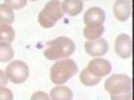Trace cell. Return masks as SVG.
<instances>
[{
  "label": "cell",
  "instance_id": "obj_20",
  "mask_svg": "<svg viewBox=\"0 0 134 100\" xmlns=\"http://www.w3.org/2000/svg\"><path fill=\"white\" fill-rule=\"evenodd\" d=\"M0 100H14V93L12 91L4 87H0Z\"/></svg>",
  "mask_w": 134,
  "mask_h": 100
},
{
  "label": "cell",
  "instance_id": "obj_10",
  "mask_svg": "<svg viewBox=\"0 0 134 100\" xmlns=\"http://www.w3.org/2000/svg\"><path fill=\"white\" fill-rule=\"evenodd\" d=\"M113 14L117 20L126 21L131 15V3L129 0H115L113 7Z\"/></svg>",
  "mask_w": 134,
  "mask_h": 100
},
{
  "label": "cell",
  "instance_id": "obj_5",
  "mask_svg": "<svg viewBox=\"0 0 134 100\" xmlns=\"http://www.w3.org/2000/svg\"><path fill=\"white\" fill-rule=\"evenodd\" d=\"M133 82L131 77L124 73H115L111 75L109 79L105 82V90L111 95V93H119V92H126L131 91Z\"/></svg>",
  "mask_w": 134,
  "mask_h": 100
},
{
  "label": "cell",
  "instance_id": "obj_16",
  "mask_svg": "<svg viewBox=\"0 0 134 100\" xmlns=\"http://www.w3.org/2000/svg\"><path fill=\"white\" fill-rule=\"evenodd\" d=\"M15 39V31L8 24H0V43H12Z\"/></svg>",
  "mask_w": 134,
  "mask_h": 100
},
{
  "label": "cell",
  "instance_id": "obj_8",
  "mask_svg": "<svg viewBox=\"0 0 134 100\" xmlns=\"http://www.w3.org/2000/svg\"><path fill=\"white\" fill-rule=\"evenodd\" d=\"M86 53L94 58H100L109 51V43L105 39H97V40H87L85 43Z\"/></svg>",
  "mask_w": 134,
  "mask_h": 100
},
{
  "label": "cell",
  "instance_id": "obj_14",
  "mask_svg": "<svg viewBox=\"0 0 134 100\" xmlns=\"http://www.w3.org/2000/svg\"><path fill=\"white\" fill-rule=\"evenodd\" d=\"M15 20L14 9L8 7L7 4H0V24H8L11 26Z\"/></svg>",
  "mask_w": 134,
  "mask_h": 100
},
{
  "label": "cell",
  "instance_id": "obj_3",
  "mask_svg": "<svg viewBox=\"0 0 134 100\" xmlns=\"http://www.w3.org/2000/svg\"><path fill=\"white\" fill-rule=\"evenodd\" d=\"M63 15L64 14L62 11V2H59V0H50L39 12L38 21L42 27L51 28L63 17Z\"/></svg>",
  "mask_w": 134,
  "mask_h": 100
},
{
  "label": "cell",
  "instance_id": "obj_12",
  "mask_svg": "<svg viewBox=\"0 0 134 100\" xmlns=\"http://www.w3.org/2000/svg\"><path fill=\"white\" fill-rule=\"evenodd\" d=\"M50 97L51 100H72L74 93L69 87L62 84V85H57L52 88L50 92Z\"/></svg>",
  "mask_w": 134,
  "mask_h": 100
},
{
  "label": "cell",
  "instance_id": "obj_4",
  "mask_svg": "<svg viewBox=\"0 0 134 100\" xmlns=\"http://www.w3.org/2000/svg\"><path fill=\"white\" fill-rule=\"evenodd\" d=\"M28 75H30L28 65L24 61H21V60H15V61L8 63L7 68H5L7 79L11 83H14V84L24 83L28 79Z\"/></svg>",
  "mask_w": 134,
  "mask_h": 100
},
{
  "label": "cell",
  "instance_id": "obj_15",
  "mask_svg": "<svg viewBox=\"0 0 134 100\" xmlns=\"http://www.w3.org/2000/svg\"><path fill=\"white\" fill-rule=\"evenodd\" d=\"M79 80L83 85L86 87H93V85H97L98 83H100V77H97L94 76L87 68H85L81 73H79Z\"/></svg>",
  "mask_w": 134,
  "mask_h": 100
},
{
  "label": "cell",
  "instance_id": "obj_1",
  "mask_svg": "<svg viewBox=\"0 0 134 100\" xmlns=\"http://www.w3.org/2000/svg\"><path fill=\"white\" fill-rule=\"evenodd\" d=\"M74 52H75V43L67 36H60L46 44L43 55L46 59L57 61L62 59H69Z\"/></svg>",
  "mask_w": 134,
  "mask_h": 100
},
{
  "label": "cell",
  "instance_id": "obj_13",
  "mask_svg": "<svg viewBox=\"0 0 134 100\" xmlns=\"http://www.w3.org/2000/svg\"><path fill=\"white\" fill-rule=\"evenodd\" d=\"M105 33V27L103 26H86L83 29V36L87 40H97L100 39Z\"/></svg>",
  "mask_w": 134,
  "mask_h": 100
},
{
  "label": "cell",
  "instance_id": "obj_24",
  "mask_svg": "<svg viewBox=\"0 0 134 100\" xmlns=\"http://www.w3.org/2000/svg\"><path fill=\"white\" fill-rule=\"evenodd\" d=\"M82 2H86V0H82Z\"/></svg>",
  "mask_w": 134,
  "mask_h": 100
},
{
  "label": "cell",
  "instance_id": "obj_21",
  "mask_svg": "<svg viewBox=\"0 0 134 100\" xmlns=\"http://www.w3.org/2000/svg\"><path fill=\"white\" fill-rule=\"evenodd\" d=\"M31 100H51V97H50V95L46 93V92L38 91V92H35V93H32Z\"/></svg>",
  "mask_w": 134,
  "mask_h": 100
},
{
  "label": "cell",
  "instance_id": "obj_11",
  "mask_svg": "<svg viewBox=\"0 0 134 100\" xmlns=\"http://www.w3.org/2000/svg\"><path fill=\"white\" fill-rule=\"evenodd\" d=\"M62 11L69 16H76L83 11V2L82 0H63Z\"/></svg>",
  "mask_w": 134,
  "mask_h": 100
},
{
  "label": "cell",
  "instance_id": "obj_7",
  "mask_svg": "<svg viewBox=\"0 0 134 100\" xmlns=\"http://www.w3.org/2000/svg\"><path fill=\"white\" fill-rule=\"evenodd\" d=\"M87 70L90 71L94 76L97 77H105L111 72V64L109 60L102 59V58H95L91 61H88L87 64Z\"/></svg>",
  "mask_w": 134,
  "mask_h": 100
},
{
  "label": "cell",
  "instance_id": "obj_23",
  "mask_svg": "<svg viewBox=\"0 0 134 100\" xmlns=\"http://www.w3.org/2000/svg\"><path fill=\"white\" fill-rule=\"evenodd\" d=\"M31 2H36V0H31Z\"/></svg>",
  "mask_w": 134,
  "mask_h": 100
},
{
  "label": "cell",
  "instance_id": "obj_17",
  "mask_svg": "<svg viewBox=\"0 0 134 100\" xmlns=\"http://www.w3.org/2000/svg\"><path fill=\"white\" fill-rule=\"evenodd\" d=\"M14 58V48L9 43H0V63H8Z\"/></svg>",
  "mask_w": 134,
  "mask_h": 100
},
{
  "label": "cell",
  "instance_id": "obj_25",
  "mask_svg": "<svg viewBox=\"0 0 134 100\" xmlns=\"http://www.w3.org/2000/svg\"><path fill=\"white\" fill-rule=\"evenodd\" d=\"M129 2H130V3H131V0H129Z\"/></svg>",
  "mask_w": 134,
  "mask_h": 100
},
{
  "label": "cell",
  "instance_id": "obj_2",
  "mask_svg": "<svg viewBox=\"0 0 134 100\" xmlns=\"http://www.w3.org/2000/svg\"><path fill=\"white\" fill-rule=\"evenodd\" d=\"M76 72H78V65L70 58L57 60L50 70V79L54 84L62 85L66 82H69L74 75H76Z\"/></svg>",
  "mask_w": 134,
  "mask_h": 100
},
{
  "label": "cell",
  "instance_id": "obj_22",
  "mask_svg": "<svg viewBox=\"0 0 134 100\" xmlns=\"http://www.w3.org/2000/svg\"><path fill=\"white\" fill-rule=\"evenodd\" d=\"M7 83H8V79L5 76V72L0 70V87H4Z\"/></svg>",
  "mask_w": 134,
  "mask_h": 100
},
{
  "label": "cell",
  "instance_id": "obj_6",
  "mask_svg": "<svg viewBox=\"0 0 134 100\" xmlns=\"http://www.w3.org/2000/svg\"><path fill=\"white\" fill-rule=\"evenodd\" d=\"M114 49H115V53L118 55L119 58H124V59H127L131 56L133 53V40H131V36L126 35V33H121L115 38V41H114Z\"/></svg>",
  "mask_w": 134,
  "mask_h": 100
},
{
  "label": "cell",
  "instance_id": "obj_19",
  "mask_svg": "<svg viewBox=\"0 0 134 100\" xmlns=\"http://www.w3.org/2000/svg\"><path fill=\"white\" fill-rule=\"evenodd\" d=\"M131 91H126V92H119V93H111L110 99L111 100H131Z\"/></svg>",
  "mask_w": 134,
  "mask_h": 100
},
{
  "label": "cell",
  "instance_id": "obj_9",
  "mask_svg": "<svg viewBox=\"0 0 134 100\" xmlns=\"http://www.w3.org/2000/svg\"><path fill=\"white\" fill-rule=\"evenodd\" d=\"M105 19H106L105 11L102 8H98V7L88 8L83 16L85 26H103Z\"/></svg>",
  "mask_w": 134,
  "mask_h": 100
},
{
  "label": "cell",
  "instance_id": "obj_18",
  "mask_svg": "<svg viewBox=\"0 0 134 100\" xmlns=\"http://www.w3.org/2000/svg\"><path fill=\"white\" fill-rule=\"evenodd\" d=\"M4 4H7L12 9H21L26 7L27 0H4Z\"/></svg>",
  "mask_w": 134,
  "mask_h": 100
}]
</instances>
